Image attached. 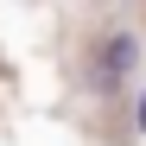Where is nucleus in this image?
Returning a JSON list of instances; mask_svg holds the SVG:
<instances>
[{
	"label": "nucleus",
	"instance_id": "1",
	"mask_svg": "<svg viewBox=\"0 0 146 146\" xmlns=\"http://www.w3.org/2000/svg\"><path fill=\"white\" fill-rule=\"evenodd\" d=\"M140 70V38L133 32H108L102 38V89H121Z\"/></svg>",
	"mask_w": 146,
	"mask_h": 146
},
{
	"label": "nucleus",
	"instance_id": "2",
	"mask_svg": "<svg viewBox=\"0 0 146 146\" xmlns=\"http://www.w3.org/2000/svg\"><path fill=\"white\" fill-rule=\"evenodd\" d=\"M133 121H140V133H146V89H140V108H133Z\"/></svg>",
	"mask_w": 146,
	"mask_h": 146
}]
</instances>
